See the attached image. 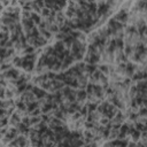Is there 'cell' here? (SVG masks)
Segmentation results:
<instances>
[{
	"instance_id": "6da1fadb",
	"label": "cell",
	"mask_w": 147,
	"mask_h": 147,
	"mask_svg": "<svg viewBox=\"0 0 147 147\" xmlns=\"http://www.w3.org/2000/svg\"><path fill=\"white\" fill-rule=\"evenodd\" d=\"M20 75H21V72L16 68H10L7 71H3L2 72V76L6 79H9V80H16L20 77Z\"/></svg>"
},
{
	"instance_id": "7a4b0ae2",
	"label": "cell",
	"mask_w": 147,
	"mask_h": 147,
	"mask_svg": "<svg viewBox=\"0 0 147 147\" xmlns=\"http://www.w3.org/2000/svg\"><path fill=\"white\" fill-rule=\"evenodd\" d=\"M138 70V64H136V63H133V62H126V64H125V71H124V75H125V77H129V78H131L132 77V75L136 72Z\"/></svg>"
},
{
	"instance_id": "3957f363",
	"label": "cell",
	"mask_w": 147,
	"mask_h": 147,
	"mask_svg": "<svg viewBox=\"0 0 147 147\" xmlns=\"http://www.w3.org/2000/svg\"><path fill=\"white\" fill-rule=\"evenodd\" d=\"M113 18L116 20L117 22H119V23L126 25V22H127V18H129V13H127L126 10H124V9H121Z\"/></svg>"
},
{
	"instance_id": "277c9868",
	"label": "cell",
	"mask_w": 147,
	"mask_h": 147,
	"mask_svg": "<svg viewBox=\"0 0 147 147\" xmlns=\"http://www.w3.org/2000/svg\"><path fill=\"white\" fill-rule=\"evenodd\" d=\"M23 102H25V105H28L29 102H32V101H36V96L34 94L31 92V91H25L21 94V98H20Z\"/></svg>"
},
{
	"instance_id": "5b68a950",
	"label": "cell",
	"mask_w": 147,
	"mask_h": 147,
	"mask_svg": "<svg viewBox=\"0 0 147 147\" xmlns=\"http://www.w3.org/2000/svg\"><path fill=\"white\" fill-rule=\"evenodd\" d=\"M31 92L34 94L36 99H38V100H40V99H45L46 94L48 93V92H46L45 90L40 88L39 86H33V87H32V90H31Z\"/></svg>"
},
{
	"instance_id": "8992f818",
	"label": "cell",
	"mask_w": 147,
	"mask_h": 147,
	"mask_svg": "<svg viewBox=\"0 0 147 147\" xmlns=\"http://www.w3.org/2000/svg\"><path fill=\"white\" fill-rule=\"evenodd\" d=\"M18 131V134H23V136H28L29 132H30V126L23 124V123H18L16 126H15Z\"/></svg>"
},
{
	"instance_id": "52a82bcc",
	"label": "cell",
	"mask_w": 147,
	"mask_h": 147,
	"mask_svg": "<svg viewBox=\"0 0 147 147\" xmlns=\"http://www.w3.org/2000/svg\"><path fill=\"white\" fill-rule=\"evenodd\" d=\"M86 98H87V93H86L85 90H77V92H76V101H78L80 103V102L85 101Z\"/></svg>"
},
{
	"instance_id": "ba28073f",
	"label": "cell",
	"mask_w": 147,
	"mask_h": 147,
	"mask_svg": "<svg viewBox=\"0 0 147 147\" xmlns=\"http://www.w3.org/2000/svg\"><path fill=\"white\" fill-rule=\"evenodd\" d=\"M9 123L11 126H16L18 123H21V116L15 111L10 115V119H9Z\"/></svg>"
},
{
	"instance_id": "9c48e42d",
	"label": "cell",
	"mask_w": 147,
	"mask_h": 147,
	"mask_svg": "<svg viewBox=\"0 0 147 147\" xmlns=\"http://www.w3.org/2000/svg\"><path fill=\"white\" fill-rule=\"evenodd\" d=\"M98 69V67H96V64H85V69H84V74L88 77V76H91L95 70Z\"/></svg>"
},
{
	"instance_id": "30bf717a",
	"label": "cell",
	"mask_w": 147,
	"mask_h": 147,
	"mask_svg": "<svg viewBox=\"0 0 147 147\" xmlns=\"http://www.w3.org/2000/svg\"><path fill=\"white\" fill-rule=\"evenodd\" d=\"M53 48H54V51H55V52H56V54H57V53L63 52V51L65 49V46H64V44H63V41H62V40H57V41L53 45Z\"/></svg>"
},
{
	"instance_id": "8fae6325",
	"label": "cell",
	"mask_w": 147,
	"mask_h": 147,
	"mask_svg": "<svg viewBox=\"0 0 147 147\" xmlns=\"http://www.w3.org/2000/svg\"><path fill=\"white\" fill-rule=\"evenodd\" d=\"M30 18L32 20V22H33V24L36 25H39L40 23H41V21H42V17L39 15V14H37V13H34V11H31V15H30Z\"/></svg>"
},
{
	"instance_id": "7c38bea8",
	"label": "cell",
	"mask_w": 147,
	"mask_h": 147,
	"mask_svg": "<svg viewBox=\"0 0 147 147\" xmlns=\"http://www.w3.org/2000/svg\"><path fill=\"white\" fill-rule=\"evenodd\" d=\"M41 122V118L40 116H30V126H34L37 124H39Z\"/></svg>"
},
{
	"instance_id": "4fadbf2b",
	"label": "cell",
	"mask_w": 147,
	"mask_h": 147,
	"mask_svg": "<svg viewBox=\"0 0 147 147\" xmlns=\"http://www.w3.org/2000/svg\"><path fill=\"white\" fill-rule=\"evenodd\" d=\"M13 64L16 68H21L22 67V56H15L13 59Z\"/></svg>"
},
{
	"instance_id": "5bb4252c",
	"label": "cell",
	"mask_w": 147,
	"mask_h": 147,
	"mask_svg": "<svg viewBox=\"0 0 147 147\" xmlns=\"http://www.w3.org/2000/svg\"><path fill=\"white\" fill-rule=\"evenodd\" d=\"M98 105H99V103H96V102H88V103L86 105V108H87L88 113H91V111H95Z\"/></svg>"
},
{
	"instance_id": "9a60e30c",
	"label": "cell",
	"mask_w": 147,
	"mask_h": 147,
	"mask_svg": "<svg viewBox=\"0 0 147 147\" xmlns=\"http://www.w3.org/2000/svg\"><path fill=\"white\" fill-rule=\"evenodd\" d=\"M25 55H28V54H33L34 52H36V49H34V47L33 46H30V45H28L23 51H22Z\"/></svg>"
},
{
	"instance_id": "2e32d148",
	"label": "cell",
	"mask_w": 147,
	"mask_h": 147,
	"mask_svg": "<svg viewBox=\"0 0 147 147\" xmlns=\"http://www.w3.org/2000/svg\"><path fill=\"white\" fill-rule=\"evenodd\" d=\"M99 121H100V125H102V126H107V125L110 123V119L107 118V117H103V116H102Z\"/></svg>"
},
{
	"instance_id": "e0dca14e",
	"label": "cell",
	"mask_w": 147,
	"mask_h": 147,
	"mask_svg": "<svg viewBox=\"0 0 147 147\" xmlns=\"http://www.w3.org/2000/svg\"><path fill=\"white\" fill-rule=\"evenodd\" d=\"M21 123H23V124L30 126V116H23V117L21 118Z\"/></svg>"
},
{
	"instance_id": "ac0fdd59",
	"label": "cell",
	"mask_w": 147,
	"mask_h": 147,
	"mask_svg": "<svg viewBox=\"0 0 147 147\" xmlns=\"http://www.w3.org/2000/svg\"><path fill=\"white\" fill-rule=\"evenodd\" d=\"M8 119H7V117H3V118H1L0 119V127H3V126H6L7 124H8Z\"/></svg>"
},
{
	"instance_id": "d6986e66",
	"label": "cell",
	"mask_w": 147,
	"mask_h": 147,
	"mask_svg": "<svg viewBox=\"0 0 147 147\" xmlns=\"http://www.w3.org/2000/svg\"><path fill=\"white\" fill-rule=\"evenodd\" d=\"M65 37H67V34H64V33H62V32H57L55 38H56L57 40H63Z\"/></svg>"
},
{
	"instance_id": "ffe728a7",
	"label": "cell",
	"mask_w": 147,
	"mask_h": 147,
	"mask_svg": "<svg viewBox=\"0 0 147 147\" xmlns=\"http://www.w3.org/2000/svg\"><path fill=\"white\" fill-rule=\"evenodd\" d=\"M3 117H7V116H6V109L0 108V119L3 118Z\"/></svg>"
},
{
	"instance_id": "44dd1931",
	"label": "cell",
	"mask_w": 147,
	"mask_h": 147,
	"mask_svg": "<svg viewBox=\"0 0 147 147\" xmlns=\"http://www.w3.org/2000/svg\"><path fill=\"white\" fill-rule=\"evenodd\" d=\"M98 146V144H95L94 141H92V142H90V144H85L83 147H96Z\"/></svg>"
},
{
	"instance_id": "7402d4cb",
	"label": "cell",
	"mask_w": 147,
	"mask_h": 147,
	"mask_svg": "<svg viewBox=\"0 0 147 147\" xmlns=\"http://www.w3.org/2000/svg\"><path fill=\"white\" fill-rule=\"evenodd\" d=\"M126 147H138V145H137V142H134V141H129L127 145H126Z\"/></svg>"
},
{
	"instance_id": "603a6c76",
	"label": "cell",
	"mask_w": 147,
	"mask_h": 147,
	"mask_svg": "<svg viewBox=\"0 0 147 147\" xmlns=\"http://www.w3.org/2000/svg\"><path fill=\"white\" fill-rule=\"evenodd\" d=\"M2 9H3V8H2V5H1V2H0V11H1Z\"/></svg>"
}]
</instances>
